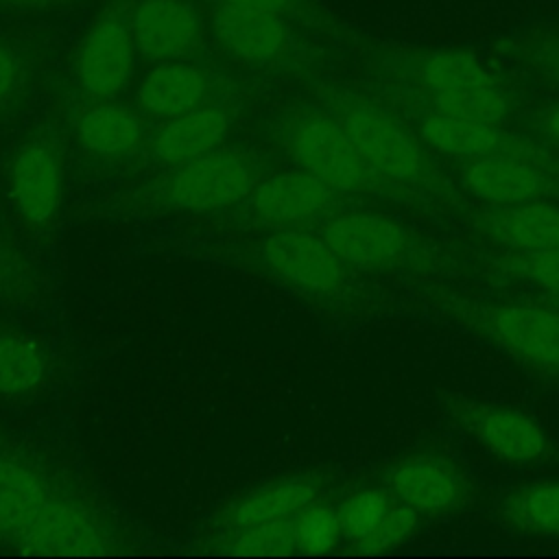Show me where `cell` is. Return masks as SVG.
<instances>
[{"mask_svg": "<svg viewBox=\"0 0 559 559\" xmlns=\"http://www.w3.org/2000/svg\"><path fill=\"white\" fill-rule=\"evenodd\" d=\"M323 107L338 120L367 166L406 190L415 203L456 201V192L430 157V148L395 114L356 92L336 87L323 92Z\"/></svg>", "mask_w": 559, "mask_h": 559, "instance_id": "1", "label": "cell"}, {"mask_svg": "<svg viewBox=\"0 0 559 559\" xmlns=\"http://www.w3.org/2000/svg\"><path fill=\"white\" fill-rule=\"evenodd\" d=\"M284 142L301 170L336 192L376 194L393 201L415 199L400 186L373 173L349 142L338 120L325 107H301L284 122Z\"/></svg>", "mask_w": 559, "mask_h": 559, "instance_id": "2", "label": "cell"}, {"mask_svg": "<svg viewBox=\"0 0 559 559\" xmlns=\"http://www.w3.org/2000/svg\"><path fill=\"white\" fill-rule=\"evenodd\" d=\"M439 306L454 321L489 341L520 365L539 373L559 376V310L459 295L443 297Z\"/></svg>", "mask_w": 559, "mask_h": 559, "instance_id": "3", "label": "cell"}, {"mask_svg": "<svg viewBox=\"0 0 559 559\" xmlns=\"http://www.w3.org/2000/svg\"><path fill=\"white\" fill-rule=\"evenodd\" d=\"M321 238L347 266L362 271H432L441 264L413 229L373 212L334 214Z\"/></svg>", "mask_w": 559, "mask_h": 559, "instance_id": "4", "label": "cell"}, {"mask_svg": "<svg viewBox=\"0 0 559 559\" xmlns=\"http://www.w3.org/2000/svg\"><path fill=\"white\" fill-rule=\"evenodd\" d=\"M415 76L428 109L498 124L509 116L504 90L472 52L435 50L419 61Z\"/></svg>", "mask_w": 559, "mask_h": 559, "instance_id": "5", "label": "cell"}, {"mask_svg": "<svg viewBox=\"0 0 559 559\" xmlns=\"http://www.w3.org/2000/svg\"><path fill=\"white\" fill-rule=\"evenodd\" d=\"M415 131L432 153L452 159L467 162L493 153H509L557 173V164L546 148L537 146L528 138L502 129L498 122L426 109L415 118Z\"/></svg>", "mask_w": 559, "mask_h": 559, "instance_id": "6", "label": "cell"}, {"mask_svg": "<svg viewBox=\"0 0 559 559\" xmlns=\"http://www.w3.org/2000/svg\"><path fill=\"white\" fill-rule=\"evenodd\" d=\"M448 415L487 452L507 463H535L550 450L546 430L524 411L467 400L459 395L445 397Z\"/></svg>", "mask_w": 559, "mask_h": 559, "instance_id": "7", "label": "cell"}, {"mask_svg": "<svg viewBox=\"0 0 559 559\" xmlns=\"http://www.w3.org/2000/svg\"><path fill=\"white\" fill-rule=\"evenodd\" d=\"M210 31L231 59L255 68L293 61L301 48L293 20L273 11L214 4Z\"/></svg>", "mask_w": 559, "mask_h": 559, "instance_id": "8", "label": "cell"}, {"mask_svg": "<svg viewBox=\"0 0 559 559\" xmlns=\"http://www.w3.org/2000/svg\"><path fill=\"white\" fill-rule=\"evenodd\" d=\"M253 168L236 151H212L179 164L164 188L168 205L186 212H214L251 194Z\"/></svg>", "mask_w": 559, "mask_h": 559, "instance_id": "9", "label": "cell"}, {"mask_svg": "<svg viewBox=\"0 0 559 559\" xmlns=\"http://www.w3.org/2000/svg\"><path fill=\"white\" fill-rule=\"evenodd\" d=\"M260 258L275 277L314 295H338L349 282L347 264L321 236L310 231L269 234L260 245Z\"/></svg>", "mask_w": 559, "mask_h": 559, "instance_id": "10", "label": "cell"}, {"mask_svg": "<svg viewBox=\"0 0 559 559\" xmlns=\"http://www.w3.org/2000/svg\"><path fill=\"white\" fill-rule=\"evenodd\" d=\"M135 41L129 17L120 9L103 13L83 35L74 57V72L81 87L94 98H114L133 74Z\"/></svg>", "mask_w": 559, "mask_h": 559, "instance_id": "11", "label": "cell"}, {"mask_svg": "<svg viewBox=\"0 0 559 559\" xmlns=\"http://www.w3.org/2000/svg\"><path fill=\"white\" fill-rule=\"evenodd\" d=\"M384 487L393 500L413 507L419 515H441L461 509L469 500L465 472L443 454H408L384 474Z\"/></svg>", "mask_w": 559, "mask_h": 559, "instance_id": "12", "label": "cell"}, {"mask_svg": "<svg viewBox=\"0 0 559 559\" xmlns=\"http://www.w3.org/2000/svg\"><path fill=\"white\" fill-rule=\"evenodd\" d=\"M459 179L463 190L485 205H515L548 199L559 190L552 170L509 153L461 162Z\"/></svg>", "mask_w": 559, "mask_h": 559, "instance_id": "13", "label": "cell"}, {"mask_svg": "<svg viewBox=\"0 0 559 559\" xmlns=\"http://www.w3.org/2000/svg\"><path fill=\"white\" fill-rule=\"evenodd\" d=\"M107 526L83 504L50 498L15 546L28 555H100L109 548Z\"/></svg>", "mask_w": 559, "mask_h": 559, "instance_id": "14", "label": "cell"}, {"mask_svg": "<svg viewBox=\"0 0 559 559\" xmlns=\"http://www.w3.org/2000/svg\"><path fill=\"white\" fill-rule=\"evenodd\" d=\"M135 48L151 61L183 59L201 37V15L190 0H138L129 13Z\"/></svg>", "mask_w": 559, "mask_h": 559, "instance_id": "15", "label": "cell"}, {"mask_svg": "<svg viewBox=\"0 0 559 559\" xmlns=\"http://www.w3.org/2000/svg\"><path fill=\"white\" fill-rule=\"evenodd\" d=\"M472 223L476 231L513 251L559 247V205L546 199L487 205L474 212Z\"/></svg>", "mask_w": 559, "mask_h": 559, "instance_id": "16", "label": "cell"}, {"mask_svg": "<svg viewBox=\"0 0 559 559\" xmlns=\"http://www.w3.org/2000/svg\"><path fill=\"white\" fill-rule=\"evenodd\" d=\"M63 194V173L57 155L46 144H26L11 164V197L20 216L28 223H48Z\"/></svg>", "mask_w": 559, "mask_h": 559, "instance_id": "17", "label": "cell"}, {"mask_svg": "<svg viewBox=\"0 0 559 559\" xmlns=\"http://www.w3.org/2000/svg\"><path fill=\"white\" fill-rule=\"evenodd\" d=\"M336 190L306 170L282 173L251 190V210L266 223H301L332 210Z\"/></svg>", "mask_w": 559, "mask_h": 559, "instance_id": "18", "label": "cell"}, {"mask_svg": "<svg viewBox=\"0 0 559 559\" xmlns=\"http://www.w3.org/2000/svg\"><path fill=\"white\" fill-rule=\"evenodd\" d=\"M210 94V76L203 68L173 59L159 61L144 74L138 85L135 100L142 111L170 120L205 103Z\"/></svg>", "mask_w": 559, "mask_h": 559, "instance_id": "19", "label": "cell"}, {"mask_svg": "<svg viewBox=\"0 0 559 559\" xmlns=\"http://www.w3.org/2000/svg\"><path fill=\"white\" fill-rule=\"evenodd\" d=\"M229 131V114L218 105H199L170 118L153 138L151 151L157 162L183 164L218 148Z\"/></svg>", "mask_w": 559, "mask_h": 559, "instance_id": "20", "label": "cell"}, {"mask_svg": "<svg viewBox=\"0 0 559 559\" xmlns=\"http://www.w3.org/2000/svg\"><path fill=\"white\" fill-rule=\"evenodd\" d=\"M50 498L37 469L20 459L0 456V539L15 544Z\"/></svg>", "mask_w": 559, "mask_h": 559, "instance_id": "21", "label": "cell"}, {"mask_svg": "<svg viewBox=\"0 0 559 559\" xmlns=\"http://www.w3.org/2000/svg\"><path fill=\"white\" fill-rule=\"evenodd\" d=\"M319 487L312 478L306 476H290L266 483L245 498H240L234 507H229L227 522L229 528L251 526L262 522H277V520H293L301 513L308 504L317 500Z\"/></svg>", "mask_w": 559, "mask_h": 559, "instance_id": "22", "label": "cell"}, {"mask_svg": "<svg viewBox=\"0 0 559 559\" xmlns=\"http://www.w3.org/2000/svg\"><path fill=\"white\" fill-rule=\"evenodd\" d=\"M81 142L98 155H124L142 142L140 118L122 105H94L76 124Z\"/></svg>", "mask_w": 559, "mask_h": 559, "instance_id": "23", "label": "cell"}, {"mask_svg": "<svg viewBox=\"0 0 559 559\" xmlns=\"http://www.w3.org/2000/svg\"><path fill=\"white\" fill-rule=\"evenodd\" d=\"M502 513L520 531L559 537V480L520 487L504 500Z\"/></svg>", "mask_w": 559, "mask_h": 559, "instance_id": "24", "label": "cell"}, {"mask_svg": "<svg viewBox=\"0 0 559 559\" xmlns=\"http://www.w3.org/2000/svg\"><path fill=\"white\" fill-rule=\"evenodd\" d=\"M46 371L37 341L17 332H0V395L33 391Z\"/></svg>", "mask_w": 559, "mask_h": 559, "instance_id": "25", "label": "cell"}, {"mask_svg": "<svg viewBox=\"0 0 559 559\" xmlns=\"http://www.w3.org/2000/svg\"><path fill=\"white\" fill-rule=\"evenodd\" d=\"M491 266L507 277L531 282L559 299V247L526 251L507 249L491 258Z\"/></svg>", "mask_w": 559, "mask_h": 559, "instance_id": "26", "label": "cell"}, {"mask_svg": "<svg viewBox=\"0 0 559 559\" xmlns=\"http://www.w3.org/2000/svg\"><path fill=\"white\" fill-rule=\"evenodd\" d=\"M393 502L395 500L386 487H367L349 493L336 507L343 537L352 544L365 539L380 524Z\"/></svg>", "mask_w": 559, "mask_h": 559, "instance_id": "27", "label": "cell"}, {"mask_svg": "<svg viewBox=\"0 0 559 559\" xmlns=\"http://www.w3.org/2000/svg\"><path fill=\"white\" fill-rule=\"evenodd\" d=\"M227 552L231 555H288L297 550L295 518L262 522L231 528L227 537Z\"/></svg>", "mask_w": 559, "mask_h": 559, "instance_id": "28", "label": "cell"}, {"mask_svg": "<svg viewBox=\"0 0 559 559\" xmlns=\"http://www.w3.org/2000/svg\"><path fill=\"white\" fill-rule=\"evenodd\" d=\"M297 550L308 555L330 552L343 537L338 513L334 507L312 502L295 515Z\"/></svg>", "mask_w": 559, "mask_h": 559, "instance_id": "29", "label": "cell"}, {"mask_svg": "<svg viewBox=\"0 0 559 559\" xmlns=\"http://www.w3.org/2000/svg\"><path fill=\"white\" fill-rule=\"evenodd\" d=\"M419 518L421 515L413 507L395 500L386 511V515L380 520V524L365 539L354 544L356 552L380 555L406 544L415 535L419 526Z\"/></svg>", "mask_w": 559, "mask_h": 559, "instance_id": "30", "label": "cell"}, {"mask_svg": "<svg viewBox=\"0 0 559 559\" xmlns=\"http://www.w3.org/2000/svg\"><path fill=\"white\" fill-rule=\"evenodd\" d=\"M214 4L273 11L297 22H308L317 17V9L310 4V0H214Z\"/></svg>", "mask_w": 559, "mask_h": 559, "instance_id": "31", "label": "cell"}, {"mask_svg": "<svg viewBox=\"0 0 559 559\" xmlns=\"http://www.w3.org/2000/svg\"><path fill=\"white\" fill-rule=\"evenodd\" d=\"M22 83V59L17 52L0 44V105L9 100Z\"/></svg>", "mask_w": 559, "mask_h": 559, "instance_id": "32", "label": "cell"}, {"mask_svg": "<svg viewBox=\"0 0 559 559\" xmlns=\"http://www.w3.org/2000/svg\"><path fill=\"white\" fill-rule=\"evenodd\" d=\"M535 127H537V131H539L544 138H548V140H552V142L559 144V103H555V105H550L548 109H544V111L539 114Z\"/></svg>", "mask_w": 559, "mask_h": 559, "instance_id": "33", "label": "cell"}, {"mask_svg": "<svg viewBox=\"0 0 559 559\" xmlns=\"http://www.w3.org/2000/svg\"><path fill=\"white\" fill-rule=\"evenodd\" d=\"M4 4H11V7H20V9H44V7H50L59 0H0Z\"/></svg>", "mask_w": 559, "mask_h": 559, "instance_id": "34", "label": "cell"}, {"mask_svg": "<svg viewBox=\"0 0 559 559\" xmlns=\"http://www.w3.org/2000/svg\"><path fill=\"white\" fill-rule=\"evenodd\" d=\"M550 68L559 74V50H555V52L550 55Z\"/></svg>", "mask_w": 559, "mask_h": 559, "instance_id": "35", "label": "cell"}]
</instances>
